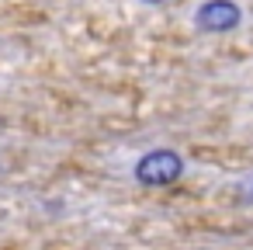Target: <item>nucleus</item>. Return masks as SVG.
I'll return each instance as SVG.
<instances>
[{
  "instance_id": "f257e3e1",
  "label": "nucleus",
  "mask_w": 253,
  "mask_h": 250,
  "mask_svg": "<svg viewBox=\"0 0 253 250\" xmlns=\"http://www.w3.org/2000/svg\"><path fill=\"white\" fill-rule=\"evenodd\" d=\"M191 25L205 35H225L243 25V7L236 0H201L191 14Z\"/></svg>"
},
{
  "instance_id": "f03ea898",
  "label": "nucleus",
  "mask_w": 253,
  "mask_h": 250,
  "mask_svg": "<svg viewBox=\"0 0 253 250\" xmlns=\"http://www.w3.org/2000/svg\"><path fill=\"white\" fill-rule=\"evenodd\" d=\"M184 174V160L173 150H153L146 156H139L135 163V181L142 188H167Z\"/></svg>"
},
{
  "instance_id": "7ed1b4c3",
  "label": "nucleus",
  "mask_w": 253,
  "mask_h": 250,
  "mask_svg": "<svg viewBox=\"0 0 253 250\" xmlns=\"http://www.w3.org/2000/svg\"><path fill=\"white\" fill-rule=\"evenodd\" d=\"M142 4H167V0H142Z\"/></svg>"
}]
</instances>
